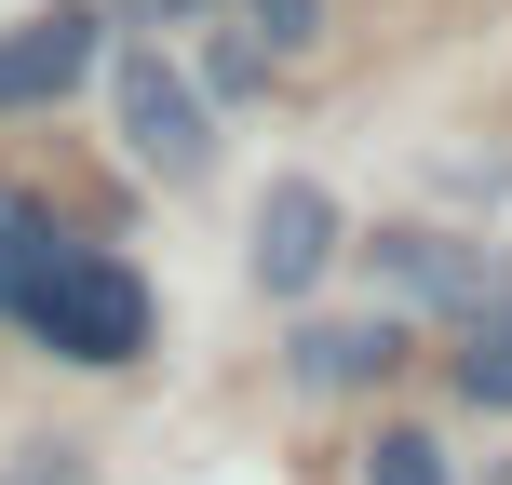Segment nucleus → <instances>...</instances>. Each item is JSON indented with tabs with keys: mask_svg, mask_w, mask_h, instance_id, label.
I'll use <instances>...</instances> for the list:
<instances>
[{
	"mask_svg": "<svg viewBox=\"0 0 512 485\" xmlns=\"http://www.w3.org/2000/svg\"><path fill=\"white\" fill-rule=\"evenodd\" d=\"M27 337H54L68 364H135L149 351V297H135V270L122 256H81V243H54V270L27 283Z\"/></svg>",
	"mask_w": 512,
	"mask_h": 485,
	"instance_id": "1",
	"label": "nucleus"
},
{
	"mask_svg": "<svg viewBox=\"0 0 512 485\" xmlns=\"http://www.w3.org/2000/svg\"><path fill=\"white\" fill-rule=\"evenodd\" d=\"M108 81H122V149L149 162V176H203V162H216V135H203V81H189L162 41H122V68H108Z\"/></svg>",
	"mask_w": 512,
	"mask_h": 485,
	"instance_id": "2",
	"label": "nucleus"
},
{
	"mask_svg": "<svg viewBox=\"0 0 512 485\" xmlns=\"http://www.w3.org/2000/svg\"><path fill=\"white\" fill-rule=\"evenodd\" d=\"M324 256H337V203H324L310 176H283L270 203H256V283H270V297H310Z\"/></svg>",
	"mask_w": 512,
	"mask_h": 485,
	"instance_id": "3",
	"label": "nucleus"
},
{
	"mask_svg": "<svg viewBox=\"0 0 512 485\" xmlns=\"http://www.w3.org/2000/svg\"><path fill=\"white\" fill-rule=\"evenodd\" d=\"M81 68H95V14H81V0H54V14L0 27V108H41V95H68Z\"/></svg>",
	"mask_w": 512,
	"mask_h": 485,
	"instance_id": "4",
	"label": "nucleus"
},
{
	"mask_svg": "<svg viewBox=\"0 0 512 485\" xmlns=\"http://www.w3.org/2000/svg\"><path fill=\"white\" fill-rule=\"evenodd\" d=\"M391 364H405V324H310V337H297V378H310V391L391 378Z\"/></svg>",
	"mask_w": 512,
	"mask_h": 485,
	"instance_id": "5",
	"label": "nucleus"
},
{
	"mask_svg": "<svg viewBox=\"0 0 512 485\" xmlns=\"http://www.w3.org/2000/svg\"><path fill=\"white\" fill-rule=\"evenodd\" d=\"M378 256H391V270L418 283V297H472V256H459V243H432V230H391Z\"/></svg>",
	"mask_w": 512,
	"mask_h": 485,
	"instance_id": "6",
	"label": "nucleus"
},
{
	"mask_svg": "<svg viewBox=\"0 0 512 485\" xmlns=\"http://www.w3.org/2000/svg\"><path fill=\"white\" fill-rule=\"evenodd\" d=\"M459 391H472V405H512V297L486 310V324H472V351H459Z\"/></svg>",
	"mask_w": 512,
	"mask_h": 485,
	"instance_id": "7",
	"label": "nucleus"
},
{
	"mask_svg": "<svg viewBox=\"0 0 512 485\" xmlns=\"http://www.w3.org/2000/svg\"><path fill=\"white\" fill-rule=\"evenodd\" d=\"M41 270H54V230H41V216H0V310H14Z\"/></svg>",
	"mask_w": 512,
	"mask_h": 485,
	"instance_id": "8",
	"label": "nucleus"
},
{
	"mask_svg": "<svg viewBox=\"0 0 512 485\" xmlns=\"http://www.w3.org/2000/svg\"><path fill=\"white\" fill-rule=\"evenodd\" d=\"M364 485H445V445H432V432H378Z\"/></svg>",
	"mask_w": 512,
	"mask_h": 485,
	"instance_id": "9",
	"label": "nucleus"
},
{
	"mask_svg": "<svg viewBox=\"0 0 512 485\" xmlns=\"http://www.w3.org/2000/svg\"><path fill=\"white\" fill-rule=\"evenodd\" d=\"M243 14H256L270 54H310V41H324V0H243Z\"/></svg>",
	"mask_w": 512,
	"mask_h": 485,
	"instance_id": "10",
	"label": "nucleus"
},
{
	"mask_svg": "<svg viewBox=\"0 0 512 485\" xmlns=\"http://www.w3.org/2000/svg\"><path fill=\"white\" fill-rule=\"evenodd\" d=\"M203 81H216V95H243V81H270V41H216V68H203Z\"/></svg>",
	"mask_w": 512,
	"mask_h": 485,
	"instance_id": "11",
	"label": "nucleus"
},
{
	"mask_svg": "<svg viewBox=\"0 0 512 485\" xmlns=\"http://www.w3.org/2000/svg\"><path fill=\"white\" fill-rule=\"evenodd\" d=\"M14 459H27L14 485H81V445H14Z\"/></svg>",
	"mask_w": 512,
	"mask_h": 485,
	"instance_id": "12",
	"label": "nucleus"
},
{
	"mask_svg": "<svg viewBox=\"0 0 512 485\" xmlns=\"http://www.w3.org/2000/svg\"><path fill=\"white\" fill-rule=\"evenodd\" d=\"M135 27H189V14H216V0H122Z\"/></svg>",
	"mask_w": 512,
	"mask_h": 485,
	"instance_id": "13",
	"label": "nucleus"
}]
</instances>
